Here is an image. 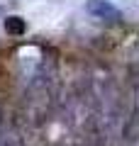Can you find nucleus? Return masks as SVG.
<instances>
[{
	"instance_id": "nucleus-1",
	"label": "nucleus",
	"mask_w": 139,
	"mask_h": 146,
	"mask_svg": "<svg viewBox=\"0 0 139 146\" xmlns=\"http://www.w3.org/2000/svg\"><path fill=\"white\" fill-rule=\"evenodd\" d=\"M86 10L98 20H120L122 17V12L110 0H86Z\"/></svg>"
},
{
	"instance_id": "nucleus-2",
	"label": "nucleus",
	"mask_w": 139,
	"mask_h": 146,
	"mask_svg": "<svg viewBox=\"0 0 139 146\" xmlns=\"http://www.w3.org/2000/svg\"><path fill=\"white\" fill-rule=\"evenodd\" d=\"M5 32L12 36H22L27 34V20H22L20 15H10L5 17Z\"/></svg>"
},
{
	"instance_id": "nucleus-3",
	"label": "nucleus",
	"mask_w": 139,
	"mask_h": 146,
	"mask_svg": "<svg viewBox=\"0 0 139 146\" xmlns=\"http://www.w3.org/2000/svg\"><path fill=\"white\" fill-rule=\"evenodd\" d=\"M3 12H5V7H3V5H0V15H3Z\"/></svg>"
}]
</instances>
